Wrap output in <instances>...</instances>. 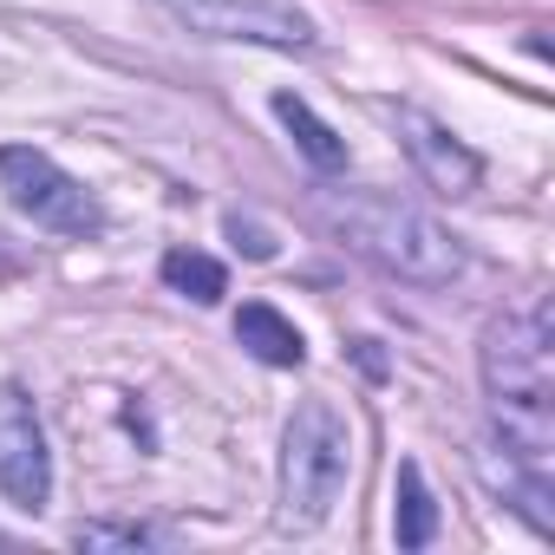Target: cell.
<instances>
[{"label":"cell","instance_id":"6da1fadb","mask_svg":"<svg viewBox=\"0 0 555 555\" xmlns=\"http://www.w3.org/2000/svg\"><path fill=\"white\" fill-rule=\"evenodd\" d=\"M483 392L496 438L516 464L548 477L555 451V334L542 308H516L483 334Z\"/></svg>","mask_w":555,"mask_h":555},{"label":"cell","instance_id":"7a4b0ae2","mask_svg":"<svg viewBox=\"0 0 555 555\" xmlns=\"http://www.w3.org/2000/svg\"><path fill=\"white\" fill-rule=\"evenodd\" d=\"M321 222L353 255H366L373 268L399 274L412 288H451L464 274L457 235L438 216H425L418 203L392 196V190H334V196H321Z\"/></svg>","mask_w":555,"mask_h":555},{"label":"cell","instance_id":"3957f363","mask_svg":"<svg viewBox=\"0 0 555 555\" xmlns=\"http://www.w3.org/2000/svg\"><path fill=\"white\" fill-rule=\"evenodd\" d=\"M353 477V431L327 399H308L282 431V529H321Z\"/></svg>","mask_w":555,"mask_h":555},{"label":"cell","instance_id":"277c9868","mask_svg":"<svg viewBox=\"0 0 555 555\" xmlns=\"http://www.w3.org/2000/svg\"><path fill=\"white\" fill-rule=\"evenodd\" d=\"M0 183H8L21 216H34L53 235H99L105 229L99 196L79 177H66L47 151H34V144H8V151H0Z\"/></svg>","mask_w":555,"mask_h":555},{"label":"cell","instance_id":"5b68a950","mask_svg":"<svg viewBox=\"0 0 555 555\" xmlns=\"http://www.w3.org/2000/svg\"><path fill=\"white\" fill-rule=\"evenodd\" d=\"M164 8L209 40H255V47H288V53H308L321 40L314 14L295 8V0H164Z\"/></svg>","mask_w":555,"mask_h":555},{"label":"cell","instance_id":"8992f818","mask_svg":"<svg viewBox=\"0 0 555 555\" xmlns=\"http://www.w3.org/2000/svg\"><path fill=\"white\" fill-rule=\"evenodd\" d=\"M0 490L14 509H40L53 496V451L34 399L21 386H0Z\"/></svg>","mask_w":555,"mask_h":555},{"label":"cell","instance_id":"52a82bcc","mask_svg":"<svg viewBox=\"0 0 555 555\" xmlns=\"http://www.w3.org/2000/svg\"><path fill=\"white\" fill-rule=\"evenodd\" d=\"M392 118H399V138H405V151H412V164L425 170V183H431V190H444V196H470V190L483 183L477 151H470V144H457V138H451L431 112L399 105Z\"/></svg>","mask_w":555,"mask_h":555},{"label":"cell","instance_id":"ba28073f","mask_svg":"<svg viewBox=\"0 0 555 555\" xmlns=\"http://www.w3.org/2000/svg\"><path fill=\"white\" fill-rule=\"evenodd\" d=\"M235 340H242L261 366H301V360H308L301 327H295L282 308H268V301H248V308L235 314Z\"/></svg>","mask_w":555,"mask_h":555},{"label":"cell","instance_id":"9c48e42d","mask_svg":"<svg viewBox=\"0 0 555 555\" xmlns=\"http://www.w3.org/2000/svg\"><path fill=\"white\" fill-rule=\"evenodd\" d=\"M274 118L288 125V138L301 144V157H308L314 170H347V138H340L334 125H321V118L308 112V99H295V92H274Z\"/></svg>","mask_w":555,"mask_h":555},{"label":"cell","instance_id":"30bf717a","mask_svg":"<svg viewBox=\"0 0 555 555\" xmlns=\"http://www.w3.org/2000/svg\"><path fill=\"white\" fill-rule=\"evenodd\" d=\"M399 503H392V535H399V548H425L431 535H438V496H431V483H425V470L405 457L399 464V490H392Z\"/></svg>","mask_w":555,"mask_h":555},{"label":"cell","instance_id":"8fae6325","mask_svg":"<svg viewBox=\"0 0 555 555\" xmlns=\"http://www.w3.org/2000/svg\"><path fill=\"white\" fill-rule=\"evenodd\" d=\"M164 282H170L177 295H190L196 308H216V301L229 295V268H222L216 255H203V248H170V255H164Z\"/></svg>","mask_w":555,"mask_h":555},{"label":"cell","instance_id":"7c38bea8","mask_svg":"<svg viewBox=\"0 0 555 555\" xmlns=\"http://www.w3.org/2000/svg\"><path fill=\"white\" fill-rule=\"evenodd\" d=\"M73 542H79V548H144L151 529H138V522H79Z\"/></svg>","mask_w":555,"mask_h":555},{"label":"cell","instance_id":"4fadbf2b","mask_svg":"<svg viewBox=\"0 0 555 555\" xmlns=\"http://www.w3.org/2000/svg\"><path fill=\"white\" fill-rule=\"evenodd\" d=\"M229 235H235V242H242V248H248L255 261H268V255H274V242H268L261 229H242V216H229Z\"/></svg>","mask_w":555,"mask_h":555},{"label":"cell","instance_id":"5bb4252c","mask_svg":"<svg viewBox=\"0 0 555 555\" xmlns=\"http://www.w3.org/2000/svg\"><path fill=\"white\" fill-rule=\"evenodd\" d=\"M353 353H360V366H366V373H373V379H379V373H386V360H379V340H353Z\"/></svg>","mask_w":555,"mask_h":555}]
</instances>
